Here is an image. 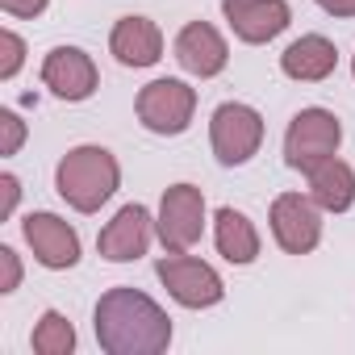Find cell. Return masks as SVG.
<instances>
[{"label":"cell","mask_w":355,"mask_h":355,"mask_svg":"<svg viewBox=\"0 0 355 355\" xmlns=\"http://www.w3.org/2000/svg\"><path fill=\"white\" fill-rule=\"evenodd\" d=\"M351 71H355V59H351Z\"/></svg>","instance_id":"cell-25"},{"label":"cell","mask_w":355,"mask_h":355,"mask_svg":"<svg viewBox=\"0 0 355 355\" xmlns=\"http://www.w3.org/2000/svg\"><path fill=\"white\" fill-rule=\"evenodd\" d=\"M21 230H26V243L34 247V259L42 268L63 272V268L80 263V234L63 218H55V214H30L21 222Z\"/></svg>","instance_id":"cell-9"},{"label":"cell","mask_w":355,"mask_h":355,"mask_svg":"<svg viewBox=\"0 0 355 355\" xmlns=\"http://www.w3.org/2000/svg\"><path fill=\"white\" fill-rule=\"evenodd\" d=\"M42 84L63 101H88L101 76H96V63L80 46H55L42 63Z\"/></svg>","instance_id":"cell-10"},{"label":"cell","mask_w":355,"mask_h":355,"mask_svg":"<svg viewBox=\"0 0 355 355\" xmlns=\"http://www.w3.org/2000/svg\"><path fill=\"white\" fill-rule=\"evenodd\" d=\"M109 51L121 67H150L163 59V34L155 21L146 17H121L113 26V38H109Z\"/></svg>","instance_id":"cell-14"},{"label":"cell","mask_w":355,"mask_h":355,"mask_svg":"<svg viewBox=\"0 0 355 355\" xmlns=\"http://www.w3.org/2000/svg\"><path fill=\"white\" fill-rule=\"evenodd\" d=\"M76 347V330H71V322L63 318V313H42V322H38V330H34V351L38 355H67Z\"/></svg>","instance_id":"cell-18"},{"label":"cell","mask_w":355,"mask_h":355,"mask_svg":"<svg viewBox=\"0 0 355 355\" xmlns=\"http://www.w3.org/2000/svg\"><path fill=\"white\" fill-rule=\"evenodd\" d=\"M0 9L13 13V17H38L46 9V0H0Z\"/></svg>","instance_id":"cell-22"},{"label":"cell","mask_w":355,"mask_h":355,"mask_svg":"<svg viewBox=\"0 0 355 355\" xmlns=\"http://www.w3.org/2000/svg\"><path fill=\"white\" fill-rule=\"evenodd\" d=\"M338 142H343V125L330 109H301L284 134V163L297 171H309L322 159L338 155Z\"/></svg>","instance_id":"cell-3"},{"label":"cell","mask_w":355,"mask_h":355,"mask_svg":"<svg viewBox=\"0 0 355 355\" xmlns=\"http://www.w3.org/2000/svg\"><path fill=\"white\" fill-rule=\"evenodd\" d=\"M96 247H101V255H105L109 263H130V259L146 255V247H150V214H146L142 205H125V209L101 230Z\"/></svg>","instance_id":"cell-13"},{"label":"cell","mask_w":355,"mask_h":355,"mask_svg":"<svg viewBox=\"0 0 355 355\" xmlns=\"http://www.w3.org/2000/svg\"><path fill=\"white\" fill-rule=\"evenodd\" d=\"M0 130H5L0 155H17V146H21V138H26V125H21V117H17L13 109H5V113H0Z\"/></svg>","instance_id":"cell-20"},{"label":"cell","mask_w":355,"mask_h":355,"mask_svg":"<svg viewBox=\"0 0 355 355\" xmlns=\"http://www.w3.org/2000/svg\"><path fill=\"white\" fill-rule=\"evenodd\" d=\"M96 338L109 355H159L171 343V318L138 288H109L96 301Z\"/></svg>","instance_id":"cell-1"},{"label":"cell","mask_w":355,"mask_h":355,"mask_svg":"<svg viewBox=\"0 0 355 355\" xmlns=\"http://www.w3.org/2000/svg\"><path fill=\"white\" fill-rule=\"evenodd\" d=\"M334 63H338L334 42L322 38V34H305V38H297V42L280 55L284 76H288V80H301V84H318V80H326V76L334 71Z\"/></svg>","instance_id":"cell-15"},{"label":"cell","mask_w":355,"mask_h":355,"mask_svg":"<svg viewBox=\"0 0 355 355\" xmlns=\"http://www.w3.org/2000/svg\"><path fill=\"white\" fill-rule=\"evenodd\" d=\"M197 109V92L184 80H155L138 92V121L150 134H184Z\"/></svg>","instance_id":"cell-6"},{"label":"cell","mask_w":355,"mask_h":355,"mask_svg":"<svg viewBox=\"0 0 355 355\" xmlns=\"http://www.w3.org/2000/svg\"><path fill=\"white\" fill-rule=\"evenodd\" d=\"M117 180H121V167L105 146H76L63 155V163L55 171L59 197L80 214H96L117 193Z\"/></svg>","instance_id":"cell-2"},{"label":"cell","mask_w":355,"mask_h":355,"mask_svg":"<svg viewBox=\"0 0 355 355\" xmlns=\"http://www.w3.org/2000/svg\"><path fill=\"white\" fill-rule=\"evenodd\" d=\"M155 276L167 284V293H171L175 301L189 305V309L218 305V301H222V293H226L222 276H218L209 263H201V259H193V255H184V251L163 255V259L155 263Z\"/></svg>","instance_id":"cell-4"},{"label":"cell","mask_w":355,"mask_h":355,"mask_svg":"<svg viewBox=\"0 0 355 355\" xmlns=\"http://www.w3.org/2000/svg\"><path fill=\"white\" fill-rule=\"evenodd\" d=\"M226 59H230V51H226L222 34L214 26H205V21H189L180 30V38H175V63H180L189 76L209 80V76H218L226 67Z\"/></svg>","instance_id":"cell-12"},{"label":"cell","mask_w":355,"mask_h":355,"mask_svg":"<svg viewBox=\"0 0 355 355\" xmlns=\"http://www.w3.org/2000/svg\"><path fill=\"white\" fill-rule=\"evenodd\" d=\"M313 5H322L334 17H355V0H313Z\"/></svg>","instance_id":"cell-24"},{"label":"cell","mask_w":355,"mask_h":355,"mask_svg":"<svg viewBox=\"0 0 355 355\" xmlns=\"http://www.w3.org/2000/svg\"><path fill=\"white\" fill-rule=\"evenodd\" d=\"M309 175V197L326 209V214H343L355 205V171L343 159H322L318 167L305 171Z\"/></svg>","instance_id":"cell-16"},{"label":"cell","mask_w":355,"mask_h":355,"mask_svg":"<svg viewBox=\"0 0 355 355\" xmlns=\"http://www.w3.org/2000/svg\"><path fill=\"white\" fill-rule=\"evenodd\" d=\"M214 239H218V251L230 259V263H251L255 255H259V234H255V226H251V218L247 214H239V209H218V230H214Z\"/></svg>","instance_id":"cell-17"},{"label":"cell","mask_w":355,"mask_h":355,"mask_svg":"<svg viewBox=\"0 0 355 355\" xmlns=\"http://www.w3.org/2000/svg\"><path fill=\"white\" fill-rule=\"evenodd\" d=\"M21 280V263H17V251L13 247H0V293H13Z\"/></svg>","instance_id":"cell-21"},{"label":"cell","mask_w":355,"mask_h":355,"mask_svg":"<svg viewBox=\"0 0 355 355\" xmlns=\"http://www.w3.org/2000/svg\"><path fill=\"white\" fill-rule=\"evenodd\" d=\"M209 142H214L218 163L239 167V163H247L259 150V142H263V117L251 105H239V101L218 105V113L209 121Z\"/></svg>","instance_id":"cell-5"},{"label":"cell","mask_w":355,"mask_h":355,"mask_svg":"<svg viewBox=\"0 0 355 355\" xmlns=\"http://www.w3.org/2000/svg\"><path fill=\"white\" fill-rule=\"evenodd\" d=\"M0 193H5V201H0V218H9L17 209V197H21V184L13 180V175H0Z\"/></svg>","instance_id":"cell-23"},{"label":"cell","mask_w":355,"mask_h":355,"mask_svg":"<svg viewBox=\"0 0 355 355\" xmlns=\"http://www.w3.org/2000/svg\"><path fill=\"white\" fill-rule=\"evenodd\" d=\"M205 230V197L197 184H171L159 205V239L167 251H189L197 247Z\"/></svg>","instance_id":"cell-7"},{"label":"cell","mask_w":355,"mask_h":355,"mask_svg":"<svg viewBox=\"0 0 355 355\" xmlns=\"http://www.w3.org/2000/svg\"><path fill=\"white\" fill-rule=\"evenodd\" d=\"M21 55H26V42H21L13 30H5V34H0V80H13V76H17Z\"/></svg>","instance_id":"cell-19"},{"label":"cell","mask_w":355,"mask_h":355,"mask_svg":"<svg viewBox=\"0 0 355 355\" xmlns=\"http://www.w3.org/2000/svg\"><path fill=\"white\" fill-rule=\"evenodd\" d=\"M222 13L230 30L243 42H272L276 34L288 30V5L284 0H222Z\"/></svg>","instance_id":"cell-11"},{"label":"cell","mask_w":355,"mask_h":355,"mask_svg":"<svg viewBox=\"0 0 355 355\" xmlns=\"http://www.w3.org/2000/svg\"><path fill=\"white\" fill-rule=\"evenodd\" d=\"M322 205L301 193H284L272 201V234L288 255H309L322 239Z\"/></svg>","instance_id":"cell-8"}]
</instances>
